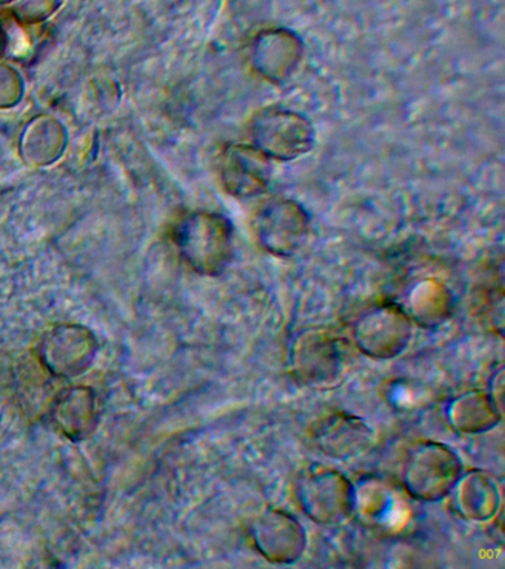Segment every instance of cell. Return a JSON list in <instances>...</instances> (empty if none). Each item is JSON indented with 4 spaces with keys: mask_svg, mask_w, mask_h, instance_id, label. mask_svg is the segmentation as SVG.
Wrapping results in <instances>:
<instances>
[{
    "mask_svg": "<svg viewBox=\"0 0 505 569\" xmlns=\"http://www.w3.org/2000/svg\"><path fill=\"white\" fill-rule=\"evenodd\" d=\"M26 83L20 71L0 61V110H10L23 101Z\"/></svg>",
    "mask_w": 505,
    "mask_h": 569,
    "instance_id": "cell-16",
    "label": "cell"
},
{
    "mask_svg": "<svg viewBox=\"0 0 505 569\" xmlns=\"http://www.w3.org/2000/svg\"><path fill=\"white\" fill-rule=\"evenodd\" d=\"M309 233V218L299 204L274 202L260 212L256 234L263 247L279 257L299 251Z\"/></svg>",
    "mask_w": 505,
    "mask_h": 569,
    "instance_id": "cell-8",
    "label": "cell"
},
{
    "mask_svg": "<svg viewBox=\"0 0 505 569\" xmlns=\"http://www.w3.org/2000/svg\"><path fill=\"white\" fill-rule=\"evenodd\" d=\"M314 439L327 457L352 460L372 447L375 435L362 418L335 413L316 427Z\"/></svg>",
    "mask_w": 505,
    "mask_h": 569,
    "instance_id": "cell-10",
    "label": "cell"
},
{
    "mask_svg": "<svg viewBox=\"0 0 505 569\" xmlns=\"http://www.w3.org/2000/svg\"><path fill=\"white\" fill-rule=\"evenodd\" d=\"M269 158L250 146H232L221 160V178L232 194L250 198L264 191L270 180Z\"/></svg>",
    "mask_w": 505,
    "mask_h": 569,
    "instance_id": "cell-12",
    "label": "cell"
},
{
    "mask_svg": "<svg viewBox=\"0 0 505 569\" xmlns=\"http://www.w3.org/2000/svg\"><path fill=\"white\" fill-rule=\"evenodd\" d=\"M174 239L180 256L199 274H221L232 260V227L219 213H189L176 226Z\"/></svg>",
    "mask_w": 505,
    "mask_h": 569,
    "instance_id": "cell-1",
    "label": "cell"
},
{
    "mask_svg": "<svg viewBox=\"0 0 505 569\" xmlns=\"http://www.w3.org/2000/svg\"><path fill=\"white\" fill-rule=\"evenodd\" d=\"M461 476L463 462L458 453L433 440L415 445L403 462V487L421 501H438L450 496Z\"/></svg>",
    "mask_w": 505,
    "mask_h": 569,
    "instance_id": "cell-2",
    "label": "cell"
},
{
    "mask_svg": "<svg viewBox=\"0 0 505 569\" xmlns=\"http://www.w3.org/2000/svg\"><path fill=\"white\" fill-rule=\"evenodd\" d=\"M450 417L455 429L465 431V433H481V431L491 430L501 421L496 400L481 391L459 396L451 405Z\"/></svg>",
    "mask_w": 505,
    "mask_h": 569,
    "instance_id": "cell-15",
    "label": "cell"
},
{
    "mask_svg": "<svg viewBox=\"0 0 505 569\" xmlns=\"http://www.w3.org/2000/svg\"><path fill=\"white\" fill-rule=\"evenodd\" d=\"M357 349L375 359H393L401 355L412 338V319L402 307L375 306L354 323Z\"/></svg>",
    "mask_w": 505,
    "mask_h": 569,
    "instance_id": "cell-4",
    "label": "cell"
},
{
    "mask_svg": "<svg viewBox=\"0 0 505 569\" xmlns=\"http://www.w3.org/2000/svg\"><path fill=\"white\" fill-rule=\"evenodd\" d=\"M8 48V38L6 31H3L2 27H0V58L3 57Z\"/></svg>",
    "mask_w": 505,
    "mask_h": 569,
    "instance_id": "cell-18",
    "label": "cell"
},
{
    "mask_svg": "<svg viewBox=\"0 0 505 569\" xmlns=\"http://www.w3.org/2000/svg\"><path fill=\"white\" fill-rule=\"evenodd\" d=\"M97 341L85 328L59 327L42 342V360L52 373L78 376L94 359Z\"/></svg>",
    "mask_w": 505,
    "mask_h": 569,
    "instance_id": "cell-9",
    "label": "cell"
},
{
    "mask_svg": "<svg viewBox=\"0 0 505 569\" xmlns=\"http://www.w3.org/2000/svg\"><path fill=\"white\" fill-rule=\"evenodd\" d=\"M251 133L255 149L269 159H294L305 153L313 141L307 120L279 109L261 111L252 122Z\"/></svg>",
    "mask_w": 505,
    "mask_h": 569,
    "instance_id": "cell-6",
    "label": "cell"
},
{
    "mask_svg": "<svg viewBox=\"0 0 505 569\" xmlns=\"http://www.w3.org/2000/svg\"><path fill=\"white\" fill-rule=\"evenodd\" d=\"M291 368L301 382L323 386L335 381L344 367L343 347L332 333L305 329L291 342Z\"/></svg>",
    "mask_w": 505,
    "mask_h": 569,
    "instance_id": "cell-5",
    "label": "cell"
},
{
    "mask_svg": "<svg viewBox=\"0 0 505 569\" xmlns=\"http://www.w3.org/2000/svg\"><path fill=\"white\" fill-rule=\"evenodd\" d=\"M299 500L314 522L340 523L356 509L357 491L340 471L313 467L301 476Z\"/></svg>",
    "mask_w": 505,
    "mask_h": 569,
    "instance_id": "cell-3",
    "label": "cell"
},
{
    "mask_svg": "<svg viewBox=\"0 0 505 569\" xmlns=\"http://www.w3.org/2000/svg\"><path fill=\"white\" fill-rule=\"evenodd\" d=\"M69 147V131L59 118L41 114L30 120L20 138V154L30 168L52 167Z\"/></svg>",
    "mask_w": 505,
    "mask_h": 569,
    "instance_id": "cell-11",
    "label": "cell"
},
{
    "mask_svg": "<svg viewBox=\"0 0 505 569\" xmlns=\"http://www.w3.org/2000/svg\"><path fill=\"white\" fill-rule=\"evenodd\" d=\"M61 2L63 0H20L16 4L14 12L20 21L33 24V22L51 17L59 9Z\"/></svg>",
    "mask_w": 505,
    "mask_h": 569,
    "instance_id": "cell-17",
    "label": "cell"
},
{
    "mask_svg": "<svg viewBox=\"0 0 505 569\" xmlns=\"http://www.w3.org/2000/svg\"><path fill=\"white\" fill-rule=\"evenodd\" d=\"M455 509L469 520H487L499 506L498 488L489 476L482 471L461 476L454 488Z\"/></svg>",
    "mask_w": 505,
    "mask_h": 569,
    "instance_id": "cell-13",
    "label": "cell"
},
{
    "mask_svg": "<svg viewBox=\"0 0 505 569\" xmlns=\"http://www.w3.org/2000/svg\"><path fill=\"white\" fill-rule=\"evenodd\" d=\"M252 542L269 562L294 563L303 556L307 536L299 519L285 510L269 509L254 520Z\"/></svg>",
    "mask_w": 505,
    "mask_h": 569,
    "instance_id": "cell-7",
    "label": "cell"
},
{
    "mask_svg": "<svg viewBox=\"0 0 505 569\" xmlns=\"http://www.w3.org/2000/svg\"><path fill=\"white\" fill-rule=\"evenodd\" d=\"M52 418L57 427L70 439L83 438L94 426V395L83 387L65 391L54 403Z\"/></svg>",
    "mask_w": 505,
    "mask_h": 569,
    "instance_id": "cell-14",
    "label": "cell"
},
{
    "mask_svg": "<svg viewBox=\"0 0 505 569\" xmlns=\"http://www.w3.org/2000/svg\"><path fill=\"white\" fill-rule=\"evenodd\" d=\"M10 2H14V0H0V4H6Z\"/></svg>",
    "mask_w": 505,
    "mask_h": 569,
    "instance_id": "cell-19",
    "label": "cell"
}]
</instances>
